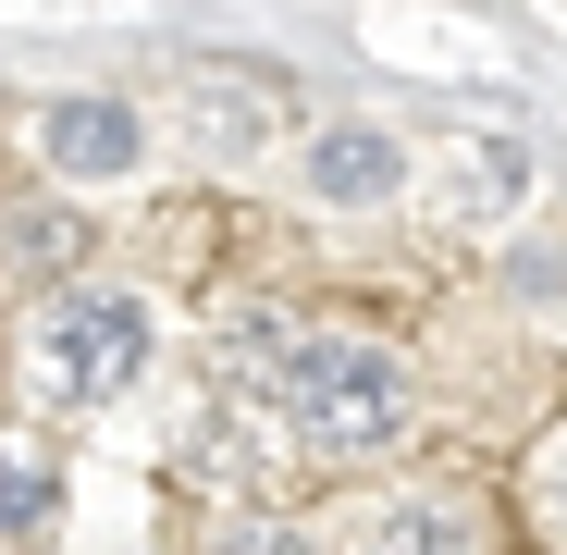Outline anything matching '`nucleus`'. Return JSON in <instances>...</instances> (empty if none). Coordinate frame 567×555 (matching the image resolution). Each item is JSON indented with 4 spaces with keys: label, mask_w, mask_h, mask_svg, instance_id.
<instances>
[{
    "label": "nucleus",
    "mask_w": 567,
    "mask_h": 555,
    "mask_svg": "<svg viewBox=\"0 0 567 555\" xmlns=\"http://www.w3.org/2000/svg\"><path fill=\"white\" fill-rule=\"evenodd\" d=\"M555 518H567V470H555Z\"/></svg>",
    "instance_id": "11"
},
{
    "label": "nucleus",
    "mask_w": 567,
    "mask_h": 555,
    "mask_svg": "<svg viewBox=\"0 0 567 555\" xmlns=\"http://www.w3.org/2000/svg\"><path fill=\"white\" fill-rule=\"evenodd\" d=\"M530 198V148L518 136H432V210L444 223H506Z\"/></svg>",
    "instance_id": "3"
},
{
    "label": "nucleus",
    "mask_w": 567,
    "mask_h": 555,
    "mask_svg": "<svg viewBox=\"0 0 567 555\" xmlns=\"http://www.w3.org/2000/svg\"><path fill=\"white\" fill-rule=\"evenodd\" d=\"M148 370V297L124 285H62L38 321H25V383L62 395V408H100Z\"/></svg>",
    "instance_id": "2"
},
{
    "label": "nucleus",
    "mask_w": 567,
    "mask_h": 555,
    "mask_svg": "<svg viewBox=\"0 0 567 555\" xmlns=\"http://www.w3.org/2000/svg\"><path fill=\"white\" fill-rule=\"evenodd\" d=\"M0 531H50V470L0 444Z\"/></svg>",
    "instance_id": "8"
},
{
    "label": "nucleus",
    "mask_w": 567,
    "mask_h": 555,
    "mask_svg": "<svg viewBox=\"0 0 567 555\" xmlns=\"http://www.w3.org/2000/svg\"><path fill=\"white\" fill-rule=\"evenodd\" d=\"M297 173H309L321 210H370V198H395V185H408V148H395L383 124H321Z\"/></svg>",
    "instance_id": "5"
},
{
    "label": "nucleus",
    "mask_w": 567,
    "mask_h": 555,
    "mask_svg": "<svg viewBox=\"0 0 567 555\" xmlns=\"http://www.w3.org/2000/svg\"><path fill=\"white\" fill-rule=\"evenodd\" d=\"M358 555H482V518H468L456 494H408V506L370 518V543H358Z\"/></svg>",
    "instance_id": "6"
},
{
    "label": "nucleus",
    "mask_w": 567,
    "mask_h": 555,
    "mask_svg": "<svg viewBox=\"0 0 567 555\" xmlns=\"http://www.w3.org/2000/svg\"><path fill=\"white\" fill-rule=\"evenodd\" d=\"M555 271H567L555 247H518V259H506V285H518V297H555Z\"/></svg>",
    "instance_id": "9"
},
{
    "label": "nucleus",
    "mask_w": 567,
    "mask_h": 555,
    "mask_svg": "<svg viewBox=\"0 0 567 555\" xmlns=\"http://www.w3.org/2000/svg\"><path fill=\"white\" fill-rule=\"evenodd\" d=\"M0 259H50V271H62V259H74V210H38V198H25L13 223H0Z\"/></svg>",
    "instance_id": "7"
},
{
    "label": "nucleus",
    "mask_w": 567,
    "mask_h": 555,
    "mask_svg": "<svg viewBox=\"0 0 567 555\" xmlns=\"http://www.w3.org/2000/svg\"><path fill=\"white\" fill-rule=\"evenodd\" d=\"M38 148H50V173H62V185H112V173H136V161H148V124H136V100H50Z\"/></svg>",
    "instance_id": "4"
},
{
    "label": "nucleus",
    "mask_w": 567,
    "mask_h": 555,
    "mask_svg": "<svg viewBox=\"0 0 567 555\" xmlns=\"http://www.w3.org/2000/svg\"><path fill=\"white\" fill-rule=\"evenodd\" d=\"M223 555H309V543H297V531H235Z\"/></svg>",
    "instance_id": "10"
},
{
    "label": "nucleus",
    "mask_w": 567,
    "mask_h": 555,
    "mask_svg": "<svg viewBox=\"0 0 567 555\" xmlns=\"http://www.w3.org/2000/svg\"><path fill=\"white\" fill-rule=\"evenodd\" d=\"M271 395L297 408L309 444L370 456V444H395V432L420 420V370H408L395 346H370V333H297V346L271 358Z\"/></svg>",
    "instance_id": "1"
}]
</instances>
